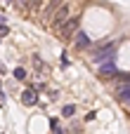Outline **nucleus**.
<instances>
[{
  "instance_id": "7ed1b4c3",
  "label": "nucleus",
  "mask_w": 130,
  "mask_h": 134,
  "mask_svg": "<svg viewBox=\"0 0 130 134\" xmlns=\"http://www.w3.org/2000/svg\"><path fill=\"white\" fill-rule=\"evenodd\" d=\"M73 45H76L78 49H88V47H90L92 42H90V38H88L85 33H81V31H78V33L73 35Z\"/></svg>"
},
{
  "instance_id": "f8f14e48",
  "label": "nucleus",
  "mask_w": 130,
  "mask_h": 134,
  "mask_svg": "<svg viewBox=\"0 0 130 134\" xmlns=\"http://www.w3.org/2000/svg\"><path fill=\"white\" fill-rule=\"evenodd\" d=\"M57 134H66V132H62V130H59V132H57Z\"/></svg>"
},
{
  "instance_id": "f257e3e1",
  "label": "nucleus",
  "mask_w": 130,
  "mask_h": 134,
  "mask_svg": "<svg viewBox=\"0 0 130 134\" xmlns=\"http://www.w3.org/2000/svg\"><path fill=\"white\" fill-rule=\"evenodd\" d=\"M78 26H81V16H71V19H69V21H66V24H64L57 33L66 40V38H73V35L78 33Z\"/></svg>"
},
{
  "instance_id": "9b49d317",
  "label": "nucleus",
  "mask_w": 130,
  "mask_h": 134,
  "mask_svg": "<svg viewBox=\"0 0 130 134\" xmlns=\"http://www.w3.org/2000/svg\"><path fill=\"white\" fill-rule=\"evenodd\" d=\"M0 35H7V26L5 24H0Z\"/></svg>"
},
{
  "instance_id": "20e7f679",
  "label": "nucleus",
  "mask_w": 130,
  "mask_h": 134,
  "mask_svg": "<svg viewBox=\"0 0 130 134\" xmlns=\"http://www.w3.org/2000/svg\"><path fill=\"white\" fill-rule=\"evenodd\" d=\"M59 5H62V0H50V2L45 5V9H43V16H45V19H52L54 12L59 9Z\"/></svg>"
},
{
  "instance_id": "f03ea898",
  "label": "nucleus",
  "mask_w": 130,
  "mask_h": 134,
  "mask_svg": "<svg viewBox=\"0 0 130 134\" xmlns=\"http://www.w3.org/2000/svg\"><path fill=\"white\" fill-rule=\"evenodd\" d=\"M52 19H54V26H57V31H59V28H62V26L69 21V5L59 7V9L54 12V16H52Z\"/></svg>"
},
{
  "instance_id": "6e6552de",
  "label": "nucleus",
  "mask_w": 130,
  "mask_h": 134,
  "mask_svg": "<svg viewBox=\"0 0 130 134\" xmlns=\"http://www.w3.org/2000/svg\"><path fill=\"white\" fill-rule=\"evenodd\" d=\"M73 113H76V106H73V104H66V106L62 108V115H64V118H71Z\"/></svg>"
},
{
  "instance_id": "1a4fd4ad",
  "label": "nucleus",
  "mask_w": 130,
  "mask_h": 134,
  "mask_svg": "<svg viewBox=\"0 0 130 134\" xmlns=\"http://www.w3.org/2000/svg\"><path fill=\"white\" fill-rule=\"evenodd\" d=\"M14 78H17V80H24V78H26V71H24V68H14Z\"/></svg>"
},
{
  "instance_id": "39448f33",
  "label": "nucleus",
  "mask_w": 130,
  "mask_h": 134,
  "mask_svg": "<svg viewBox=\"0 0 130 134\" xmlns=\"http://www.w3.org/2000/svg\"><path fill=\"white\" fill-rule=\"evenodd\" d=\"M99 73H102V75H116V61L109 59V61L99 64Z\"/></svg>"
},
{
  "instance_id": "0eeeda50",
  "label": "nucleus",
  "mask_w": 130,
  "mask_h": 134,
  "mask_svg": "<svg viewBox=\"0 0 130 134\" xmlns=\"http://www.w3.org/2000/svg\"><path fill=\"white\" fill-rule=\"evenodd\" d=\"M116 94H118V99H121V101L130 104V82H121V85H118V90H116Z\"/></svg>"
},
{
  "instance_id": "423d86ee",
  "label": "nucleus",
  "mask_w": 130,
  "mask_h": 134,
  "mask_svg": "<svg viewBox=\"0 0 130 134\" xmlns=\"http://www.w3.org/2000/svg\"><path fill=\"white\" fill-rule=\"evenodd\" d=\"M21 101H24L26 106H36V104H38L36 90H24V92H21Z\"/></svg>"
},
{
  "instance_id": "9d476101",
  "label": "nucleus",
  "mask_w": 130,
  "mask_h": 134,
  "mask_svg": "<svg viewBox=\"0 0 130 134\" xmlns=\"http://www.w3.org/2000/svg\"><path fill=\"white\" fill-rule=\"evenodd\" d=\"M45 0H28V7H40Z\"/></svg>"
}]
</instances>
